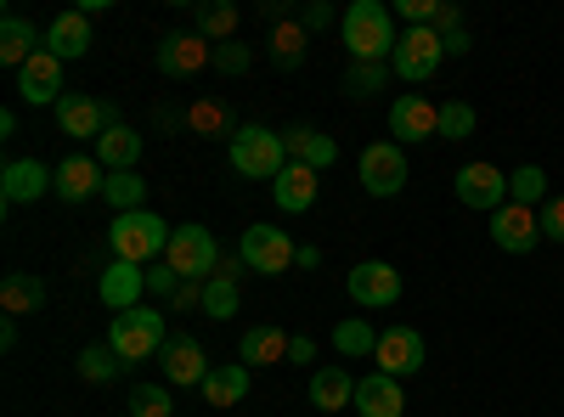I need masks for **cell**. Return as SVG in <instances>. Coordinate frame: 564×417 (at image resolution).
I'll list each match as a JSON object with an SVG mask.
<instances>
[{
  "mask_svg": "<svg viewBox=\"0 0 564 417\" xmlns=\"http://www.w3.org/2000/svg\"><path fill=\"white\" fill-rule=\"evenodd\" d=\"M339 34H345V45H350V63H390L395 45H401L395 18H390L384 0H350Z\"/></svg>",
  "mask_w": 564,
  "mask_h": 417,
  "instance_id": "1",
  "label": "cell"
},
{
  "mask_svg": "<svg viewBox=\"0 0 564 417\" xmlns=\"http://www.w3.org/2000/svg\"><path fill=\"white\" fill-rule=\"evenodd\" d=\"M170 220H159L153 209H135V215H113V226H108V249H113V260H130V265H148V260H159L164 249H170Z\"/></svg>",
  "mask_w": 564,
  "mask_h": 417,
  "instance_id": "2",
  "label": "cell"
},
{
  "mask_svg": "<svg viewBox=\"0 0 564 417\" xmlns=\"http://www.w3.org/2000/svg\"><path fill=\"white\" fill-rule=\"evenodd\" d=\"M226 158H231V169L249 175V180H276L282 169H289L282 130H265V124H243V130L226 142Z\"/></svg>",
  "mask_w": 564,
  "mask_h": 417,
  "instance_id": "3",
  "label": "cell"
},
{
  "mask_svg": "<svg viewBox=\"0 0 564 417\" xmlns=\"http://www.w3.org/2000/svg\"><path fill=\"white\" fill-rule=\"evenodd\" d=\"M164 339H170V321H164V310H153V305H135V310L113 316V328H108V344L119 350V361H124V366L159 355V350H164Z\"/></svg>",
  "mask_w": 564,
  "mask_h": 417,
  "instance_id": "4",
  "label": "cell"
},
{
  "mask_svg": "<svg viewBox=\"0 0 564 417\" xmlns=\"http://www.w3.org/2000/svg\"><path fill=\"white\" fill-rule=\"evenodd\" d=\"M164 265L181 276V283H209L220 271V243L209 226H175V238L164 249Z\"/></svg>",
  "mask_w": 564,
  "mask_h": 417,
  "instance_id": "5",
  "label": "cell"
},
{
  "mask_svg": "<svg viewBox=\"0 0 564 417\" xmlns=\"http://www.w3.org/2000/svg\"><path fill=\"white\" fill-rule=\"evenodd\" d=\"M294 254H300V243H294L282 226H249L243 238H238V260H243L254 276H282V271H294Z\"/></svg>",
  "mask_w": 564,
  "mask_h": 417,
  "instance_id": "6",
  "label": "cell"
},
{
  "mask_svg": "<svg viewBox=\"0 0 564 417\" xmlns=\"http://www.w3.org/2000/svg\"><path fill=\"white\" fill-rule=\"evenodd\" d=\"M441 57H446V45H441V29H401V45H395V79L406 85H423V79H435L441 74Z\"/></svg>",
  "mask_w": 564,
  "mask_h": 417,
  "instance_id": "7",
  "label": "cell"
},
{
  "mask_svg": "<svg viewBox=\"0 0 564 417\" xmlns=\"http://www.w3.org/2000/svg\"><path fill=\"white\" fill-rule=\"evenodd\" d=\"M57 124H63V135H74V142H102V135L119 124V108H113V102H97V97H79V90H68V97L57 102Z\"/></svg>",
  "mask_w": 564,
  "mask_h": 417,
  "instance_id": "8",
  "label": "cell"
},
{
  "mask_svg": "<svg viewBox=\"0 0 564 417\" xmlns=\"http://www.w3.org/2000/svg\"><path fill=\"white\" fill-rule=\"evenodd\" d=\"M356 175H361V187H367L372 198H395V193L406 187V153H401V142H372V147H361Z\"/></svg>",
  "mask_w": 564,
  "mask_h": 417,
  "instance_id": "9",
  "label": "cell"
},
{
  "mask_svg": "<svg viewBox=\"0 0 564 417\" xmlns=\"http://www.w3.org/2000/svg\"><path fill=\"white\" fill-rule=\"evenodd\" d=\"M452 187H457V204L463 209H480V215H497L508 204V175L497 164H486V158L480 164H463Z\"/></svg>",
  "mask_w": 564,
  "mask_h": 417,
  "instance_id": "10",
  "label": "cell"
},
{
  "mask_svg": "<svg viewBox=\"0 0 564 417\" xmlns=\"http://www.w3.org/2000/svg\"><path fill=\"white\" fill-rule=\"evenodd\" d=\"M401 271L390 265V260H361V265H350V299L361 305V310H390L395 299H401Z\"/></svg>",
  "mask_w": 564,
  "mask_h": 417,
  "instance_id": "11",
  "label": "cell"
},
{
  "mask_svg": "<svg viewBox=\"0 0 564 417\" xmlns=\"http://www.w3.org/2000/svg\"><path fill=\"white\" fill-rule=\"evenodd\" d=\"M159 366H164L170 389H186V384L204 389V378H209V355H204V344L193 333H170L164 350H159Z\"/></svg>",
  "mask_w": 564,
  "mask_h": 417,
  "instance_id": "12",
  "label": "cell"
},
{
  "mask_svg": "<svg viewBox=\"0 0 564 417\" xmlns=\"http://www.w3.org/2000/svg\"><path fill=\"white\" fill-rule=\"evenodd\" d=\"M18 97L29 102V108H45V102H63L68 97V90H63V63L52 57V52H45V45H40V52L18 68Z\"/></svg>",
  "mask_w": 564,
  "mask_h": 417,
  "instance_id": "13",
  "label": "cell"
},
{
  "mask_svg": "<svg viewBox=\"0 0 564 417\" xmlns=\"http://www.w3.org/2000/svg\"><path fill=\"white\" fill-rule=\"evenodd\" d=\"M390 135L406 147V142H435L441 135V108L430 97H417V90H406V97H395L390 108Z\"/></svg>",
  "mask_w": 564,
  "mask_h": 417,
  "instance_id": "14",
  "label": "cell"
},
{
  "mask_svg": "<svg viewBox=\"0 0 564 417\" xmlns=\"http://www.w3.org/2000/svg\"><path fill=\"white\" fill-rule=\"evenodd\" d=\"M45 193H57V169H45L40 158H7V169H0V198H7L12 209L34 204Z\"/></svg>",
  "mask_w": 564,
  "mask_h": 417,
  "instance_id": "15",
  "label": "cell"
},
{
  "mask_svg": "<svg viewBox=\"0 0 564 417\" xmlns=\"http://www.w3.org/2000/svg\"><path fill=\"white\" fill-rule=\"evenodd\" d=\"M491 243H497L502 254H531V249L542 243V220H536V209H525V204H502V209L491 215Z\"/></svg>",
  "mask_w": 564,
  "mask_h": 417,
  "instance_id": "16",
  "label": "cell"
},
{
  "mask_svg": "<svg viewBox=\"0 0 564 417\" xmlns=\"http://www.w3.org/2000/svg\"><path fill=\"white\" fill-rule=\"evenodd\" d=\"M215 63V45L204 40V34H170L164 45H159V74H170V79H193V74H204Z\"/></svg>",
  "mask_w": 564,
  "mask_h": 417,
  "instance_id": "17",
  "label": "cell"
},
{
  "mask_svg": "<svg viewBox=\"0 0 564 417\" xmlns=\"http://www.w3.org/2000/svg\"><path fill=\"white\" fill-rule=\"evenodd\" d=\"M141 294H148V271L130 265V260H113V265L97 276V299H102L113 316L135 310V305H141Z\"/></svg>",
  "mask_w": 564,
  "mask_h": 417,
  "instance_id": "18",
  "label": "cell"
},
{
  "mask_svg": "<svg viewBox=\"0 0 564 417\" xmlns=\"http://www.w3.org/2000/svg\"><path fill=\"white\" fill-rule=\"evenodd\" d=\"M108 187V169L97 164V153H68L57 164V198L63 204H85V198H97Z\"/></svg>",
  "mask_w": 564,
  "mask_h": 417,
  "instance_id": "19",
  "label": "cell"
},
{
  "mask_svg": "<svg viewBox=\"0 0 564 417\" xmlns=\"http://www.w3.org/2000/svg\"><path fill=\"white\" fill-rule=\"evenodd\" d=\"M372 361H379V373L390 378H412L423 366V333L417 328H390L379 333V350H372Z\"/></svg>",
  "mask_w": 564,
  "mask_h": 417,
  "instance_id": "20",
  "label": "cell"
},
{
  "mask_svg": "<svg viewBox=\"0 0 564 417\" xmlns=\"http://www.w3.org/2000/svg\"><path fill=\"white\" fill-rule=\"evenodd\" d=\"M40 45H45V52H52L57 63L85 57V52H90V18H85V12H57L52 23H45Z\"/></svg>",
  "mask_w": 564,
  "mask_h": 417,
  "instance_id": "21",
  "label": "cell"
},
{
  "mask_svg": "<svg viewBox=\"0 0 564 417\" xmlns=\"http://www.w3.org/2000/svg\"><path fill=\"white\" fill-rule=\"evenodd\" d=\"M282 147H289V164H305V169H316V175L339 164V147H334V135H322V130H305V124L282 130Z\"/></svg>",
  "mask_w": 564,
  "mask_h": 417,
  "instance_id": "22",
  "label": "cell"
},
{
  "mask_svg": "<svg viewBox=\"0 0 564 417\" xmlns=\"http://www.w3.org/2000/svg\"><path fill=\"white\" fill-rule=\"evenodd\" d=\"M356 411H361V417H401V411H406L401 378H390V373L356 378Z\"/></svg>",
  "mask_w": 564,
  "mask_h": 417,
  "instance_id": "23",
  "label": "cell"
},
{
  "mask_svg": "<svg viewBox=\"0 0 564 417\" xmlns=\"http://www.w3.org/2000/svg\"><path fill=\"white\" fill-rule=\"evenodd\" d=\"M311 406H316V411H345V406H356L350 366H316V373H311Z\"/></svg>",
  "mask_w": 564,
  "mask_h": 417,
  "instance_id": "24",
  "label": "cell"
},
{
  "mask_svg": "<svg viewBox=\"0 0 564 417\" xmlns=\"http://www.w3.org/2000/svg\"><path fill=\"white\" fill-rule=\"evenodd\" d=\"M271 198H276V209H289V215H305L311 204H316V169H305V164H289L276 180H271Z\"/></svg>",
  "mask_w": 564,
  "mask_h": 417,
  "instance_id": "25",
  "label": "cell"
},
{
  "mask_svg": "<svg viewBox=\"0 0 564 417\" xmlns=\"http://www.w3.org/2000/svg\"><path fill=\"white\" fill-rule=\"evenodd\" d=\"M45 305V283L34 271H7L0 276V310L7 316H34Z\"/></svg>",
  "mask_w": 564,
  "mask_h": 417,
  "instance_id": "26",
  "label": "cell"
},
{
  "mask_svg": "<svg viewBox=\"0 0 564 417\" xmlns=\"http://www.w3.org/2000/svg\"><path fill=\"white\" fill-rule=\"evenodd\" d=\"M97 164L108 169V175H124V169H135L141 164V135L130 130V124H113L102 142H97Z\"/></svg>",
  "mask_w": 564,
  "mask_h": 417,
  "instance_id": "27",
  "label": "cell"
},
{
  "mask_svg": "<svg viewBox=\"0 0 564 417\" xmlns=\"http://www.w3.org/2000/svg\"><path fill=\"white\" fill-rule=\"evenodd\" d=\"M265 45H271V63H276L282 74H294V68L305 63V45H311V34H305V23H300V18H282V23L265 34Z\"/></svg>",
  "mask_w": 564,
  "mask_h": 417,
  "instance_id": "28",
  "label": "cell"
},
{
  "mask_svg": "<svg viewBox=\"0 0 564 417\" xmlns=\"http://www.w3.org/2000/svg\"><path fill=\"white\" fill-rule=\"evenodd\" d=\"M249 373H254V366H243V361H231V366H209V378H204V400H209V406H243V395H249Z\"/></svg>",
  "mask_w": 564,
  "mask_h": 417,
  "instance_id": "29",
  "label": "cell"
},
{
  "mask_svg": "<svg viewBox=\"0 0 564 417\" xmlns=\"http://www.w3.org/2000/svg\"><path fill=\"white\" fill-rule=\"evenodd\" d=\"M34 52H40L34 23H29V18H18V12H7V18H0V63H7V68H23Z\"/></svg>",
  "mask_w": 564,
  "mask_h": 417,
  "instance_id": "30",
  "label": "cell"
},
{
  "mask_svg": "<svg viewBox=\"0 0 564 417\" xmlns=\"http://www.w3.org/2000/svg\"><path fill=\"white\" fill-rule=\"evenodd\" d=\"M289 333L282 328H249L243 333V344H238V355H243V366H276V361H289Z\"/></svg>",
  "mask_w": 564,
  "mask_h": 417,
  "instance_id": "31",
  "label": "cell"
},
{
  "mask_svg": "<svg viewBox=\"0 0 564 417\" xmlns=\"http://www.w3.org/2000/svg\"><path fill=\"white\" fill-rule=\"evenodd\" d=\"M102 198L113 204V215H135V209H148V180H141L135 169H124V175H108Z\"/></svg>",
  "mask_w": 564,
  "mask_h": 417,
  "instance_id": "32",
  "label": "cell"
},
{
  "mask_svg": "<svg viewBox=\"0 0 564 417\" xmlns=\"http://www.w3.org/2000/svg\"><path fill=\"white\" fill-rule=\"evenodd\" d=\"M238 7H231V0H209V7H198V34L209 40V45H226L231 34H238Z\"/></svg>",
  "mask_w": 564,
  "mask_h": 417,
  "instance_id": "33",
  "label": "cell"
},
{
  "mask_svg": "<svg viewBox=\"0 0 564 417\" xmlns=\"http://www.w3.org/2000/svg\"><path fill=\"white\" fill-rule=\"evenodd\" d=\"M508 204H525V209H536V204H547V169L542 164H520L508 175Z\"/></svg>",
  "mask_w": 564,
  "mask_h": 417,
  "instance_id": "34",
  "label": "cell"
},
{
  "mask_svg": "<svg viewBox=\"0 0 564 417\" xmlns=\"http://www.w3.org/2000/svg\"><path fill=\"white\" fill-rule=\"evenodd\" d=\"M186 124H193L198 135H226V142L243 130L238 119H231V108H226V102H193V108H186Z\"/></svg>",
  "mask_w": 564,
  "mask_h": 417,
  "instance_id": "35",
  "label": "cell"
},
{
  "mask_svg": "<svg viewBox=\"0 0 564 417\" xmlns=\"http://www.w3.org/2000/svg\"><path fill=\"white\" fill-rule=\"evenodd\" d=\"M119 373H124V361H119L113 344H90V350H79V378H85V384H113Z\"/></svg>",
  "mask_w": 564,
  "mask_h": 417,
  "instance_id": "36",
  "label": "cell"
},
{
  "mask_svg": "<svg viewBox=\"0 0 564 417\" xmlns=\"http://www.w3.org/2000/svg\"><path fill=\"white\" fill-rule=\"evenodd\" d=\"M334 350H339L345 361H361V355L379 350V333H372L361 316H350V321H339V328H334Z\"/></svg>",
  "mask_w": 564,
  "mask_h": 417,
  "instance_id": "37",
  "label": "cell"
},
{
  "mask_svg": "<svg viewBox=\"0 0 564 417\" xmlns=\"http://www.w3.org/2000/svg\"><path fill=\"white\" fill-rule=\"evenodd\" d=\"M130 417H175L170 384H135L130 389Z\"/></svg>",
  "mask_w": 564,
  "mask_h": 417,
  "instance_id": "38",
  "label": "cell"
},
{
  "mask_svg": "<svg viewBox=\"0 0 564 417\" xmlns=\"http://www.w3.org/2000/svg\"><path fill=\"white\" fill-rule=\"evenodd\" d=\"M238 305H243V294H238L231 276H209V283H204V316L226 321V316H238Z\"/></svg>",
  "mask_w": 564,
  "mask_h": 417,
  "instance_id": "39",
  "label": "cell"
},
{
  "mask_svg": "<svg viewBox=\"0 0 564 417\" xmlns=\"http://www.w3.org/2000/svg\"><path fill=\"white\" fill-rule=\"evenodd\" d=\"M390 63H350V74H345V90L350 97H372V90H384L390 85Z\"/></svg>",
  "mask_w": 564,
  "mask_h": 417,
  "instance_id": "40",
  "label": "cell"
},
{
  "mask_svg": "<svg viewBox=\"0 0 564 417\" xmlns=\"http://www.w3.org/2000/svg\"><path fill=\"white\" fill-rule=\"evenodd\" d=\"M475 135V108L468 102H441V142H468Z\"/></svg>",
  "mask_w": 564,
  "mask_h": 417,
  "instance_id": "41",
  "label": "cell"
},
{
  "mask_svg": "<svg viewBox=\"0 0 564 417\" xmlns=\"http://www.w3.org/2000/svg\"><path fill=\"white\" fill-rule=\"evenodd\" d=\"M249 68H254V52H249V45H238V40L215 45V74H231V79H238V74H249Z\"/></svg>",
  "mask_w": 564,
  "mask_h": 417,
  "instance_id": "42",
  "label": "cell"
},
{
  "mask_svg": "<svg viewBox=\"0 0 564 417\" xmlns=\"http://www.w3.org/2000/svg\"><path fill=\"white\" fill-rule=\"evenodd\" d=\"M395 12L406 18V29H435L441 0H395Z\"/></svg>",
  "mask_w": 564,
  "mask_h": 417,
  "instance_id": "43",
  "label": "cell"
},
{
  "mask_svg": "<svg viewBox=\"0 0 564 417\" xmlns=\"http://www.w3.org/2000/svg\"><path fill=\"white\" fill-rule=\"evenodd\" d=\"M300 23H305V34H322V29H334V23H345V18L327 7V0H311V7L300 12Z\"/></svg>",
  "mask_w": 564,
  "mask_h": 417,
  "instance_id": "44",
  "label": "cell"
},
{
  "mask_svg": "<svg viewBox=\"0 0 564 417\" xmlns=\"http://www.w3.org/2000/svg\"><path fill=\"white\" fill-rule=\"evenodd\" d=\"M536 220H542V238L564 243V198H547V204L536 209Z\"/></svg>",
  "mask_w": 564,
  "mask_h": 417,
  "instance_id": "45",
  "label": "cell"
},
{
  "mask_svg": "<svg viewBox=\"0 0 564 417\" xmlns=\"http://www.w3.org/2000/svg\"><path fill=\"white\" fill-rule=\"evenodd\" d=\"M175 288H181V276H175L170 265H159V271H148V294H170V299H175Z\"/></svg>",
  "mask_w": 564,
  "mask_h": 417,
  "instance_id": "46",
  "label": "cell"
},
{
  "mask_svg": "<svg viewBox=\"0 0 564 417\" xmlns=\"http://www.w3.org/2000/svg\"><path fill=\"white\" fill-rule=\"evenodd\" d=\"M170 305H175V310H193V305H204V283H181Z\"/></svg>",
  "mask_w": 564,
  "mask_h": 417,
  "instance_id": "47",
  "label": "cell"
},
{
  "mask_svg": "<svg viewBox=\"0 0 564 417\" xmlns=\"http://www.w3.org/2000/svg\"><path fill=\"white\" fill-rule=\"evenodd\" d=\"M441 45H446V57H463V52H475V40H468V29H452V34H441Z\"/></svg>",
  "mask_w": 564,
  "mask_h": 417,
  "instance_id": "48",
  "label": "cell"
},
{
  "mask_svg": "<svg viewBox=\"0 0 564 417\" xmlns=\"http://www.w3.org/2000/svg\"><path fill=\"white\" fill-rule=\"evenodd\" d=\"M289 361H294V366H305V361H316V344H311V339L300 333V339L289 344Z\"/></svg>",
  "mask_w": 564,
  "mask_h": 417,
  "instance_id": "49",
  "label": "cell"
},
{
  "mask_svg": "<svg viewBox=\"0 0 564 417\" xmlns=\"http://www.w3.org/2000/svg\"><path fill=\"white\" fill-rule=\"evenodd\" d=\"M294 265H300V271H316V265H322V249H316V243H300Z\"/></svg>",
  "mask_w": 564,
  "mask_h": 417,
  "instance_id": "50",
  "label": "cell"
},
{
  "mask_svg": "<svg viewBox=\"0 0 564 417\" xmlns=\"http://www.w3.org/2000/svg\"><path fill=\"white\" fill-rule=\"evenodd\" d=\"M435 29H441V34H452V29H463V12H457V7H441V18H435Z\"/></svg>",
  "mask_w": 564,
  "mask_h": 417,
  "instance_id": "51",
  "label": "cell"
},
{
  "mask_svg": "<svg viewBox=\"0 0 564 417\" xmlns=\"http://www.w3.org/2000/svg\"><path fill=\"white\" fill-rule=\"evenodd\" d=\"M0 350H18V316L0 321Z\"/></svg>",
  "mask_w": 564,
  "mask_h": 417,
  "instance_id": "52",
  "label": "cell"
}]
</instances>
